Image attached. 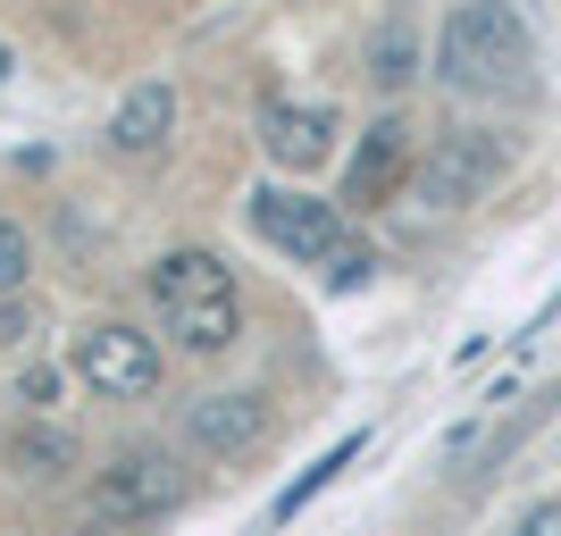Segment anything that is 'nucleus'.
<instances>
[{
	"instance_id": "f257e3e1",
	"label": "nucleus",
	"mask_w": 561,
	"mask_h": 536,
	"mask_svg": "<svg viewBox=\"0 0 561 536\" xmlns=\"http://www.w3.org/2000/svg\"><path fill=\"white\" fill-rule=\"evenodd\" d=\"M537 68V43H528V18L512 0H461L436 34V76L453 93H512Z\"/></svg>"
},
{
	"instance_id": "f03ea898",
	"label": "nucleus",
	"mask_w": 561,
	"mask_h": 536,
	"mask_svg": "<svg viewBox=\"0 0 561 536\" xmlns=\"http://www.w3.org/2000/svg\"><path fill=\"white\" fill-rule=\"evenodd\" d=\"M68 369L93 386V395H151L160 386V344L142 335V327H84L68 352Z\"/></svg>"
},
{
	"instance_id": "7ed1b4c3",
	"label": "nucleus",
	"mask_w": 561,
	"mask_h": 536,
	"mask_svg": "<svg viewBox=\"0 0 561 536\" xmlns=\"http://www.w3.org/2000/svg\"><path fill=\"white\" fill-rule=\"evenodd\" d=\"M494 176H503V142L494 135H445L420 168H411V193H420L427 210H469Z\"/></svg>"
},
{
	"instance_id": "20e7f679",
	"label": "nucleus",
	"mask_w": 561,
	"mask_h": 536,
	"mask_svg": "<svg viewBox=\"0 0 561 536\" xmlns=\"http://www.w3.org/2000/svg\"><path fill=\"white\" fill-rule=\"evenodd\" d=\"M168 503H185V469L168 461V453H117L110 469L93 478V512L101 520H160Z\"/></svg>"
},
{
	"instance_id": "39448f33",
	"label": "nucleus",
	"mask_w": 561,
	"mask_h": 536,
	"mask_svg": "<svg viewBox=\"0 0 561 536\" xmlns=\"http://www.w3.org/2000/svg\"><path fill=\"white\" fill-rule=\"evenodd\" d=\"M252 235L285 260H328L344 235H335V210L310 202V193H285V185H260L252 193Z\"/></svg>"
},
{
	"instance_id": "423d86ee",
	"label": "nucleus",
	"mask_w": 561,
	"mask_h": 536,
	"mask_svg": "<svg viewBox=\"0 0 561 536\" xmlns=\"http://www.w3.org/2000/svg\"><path fill=\"white\" fill-rule=\"evenodd\" d=\"M411 126L402 117H377L369 135H360V151H352L344 168V202H360V210H377V202H394L402 185H411Z\"/></svg>"
},
{
	"instance_id": "0eeeda50",
	"label": "nucleus",
	"mask_w": 561,
	"mask_h": 536,
	"mask_svg": "<svg viewBox=\"0 0 561 536\" xmlns=\"http://www.w3.org/2000/svg\"><path fill=\"white\" fill-rule=\"evenodd\" d=\"M185 436L202 453H252L268 436V411H260V395H202L185 402Z\"/></svg>"
},
{
	"instance_id": "6e6552de",
	"label": "nucleus",
	"mask_w": 561,
	"mask_h": 536,
	"mask_svg": "<svg viewBox=\"0 0 561 536\" xmlns=\"http://www.w3.org/2000/svg\"><path fill=\"white\" fill-rule=\"evenodd\" d=\"M260 142H268V160H277V168H319L335 151V117L319 110V101H302V110L277 101V110L260 117Z\"/></svg>"
},
{
	"instance_id": "1a4fd4ad",
	"label": "nucleus",
	"mask_w": 561,
	"mask_h": 536,
	"mask_svg": "<svg viewBox=\"0 0 561 536\" xmlns=\"http://www.w3.org/2000/svg\"><path fill=\"white\" fill-rule=\"evenodd\" d=\"M168 126H176V84H135V93L117 101V117H110V142L126 151V160H151V151H168Z\"/></svg>"
},
{
	"instance_id": "9d476101",
	"label": "nucleus",
	"mask_w": 561,
	"mask_h": 536,
	"mask_svg": "<svg viewBox=\"0 0 561 536\" xmlns=\"http://www.w3.org/2000/svg\"><path fill=\"white\" fill-rule=\"evenodd\" d=\"M218 294H234V277H227V260H218V252H168L160 269H151V303H160V319H168V310H193V303H218Z\"/></svg>"
},
{
	"instance_id": "9b49d317",
	"label": "nucleus",
	"mask_w": 561,
	"mask_h": 536,
	"mask_svg": "<svg viewBox=\"0 0 561 536\" xmlns=\"http://www.w3.org/2000/svg\"><path fill=\"white\" fill-rule=\"evenodd\" d=\"M76 461H84V444H76L68 427H43V420H25L18 436H9V469H18V478H34V487L68 478Z\"/></svg>"
},
{
	"instance_id": "f8f14e48",
	"label": "nucleus",
	"mask_w": 561,
	"mask_h": 536,
	"mask_svg": "<svg viewBox=\"0 0 561 536\" xmlns=\"http://www.w3.org/2000/svg\"><path fill=\"white\" fill-rule=\"evenodd\" d=\"M25 277H34V235H25L18 218H0V303L25 294Z\"/></svg>"
},
{
	"instance_id": "ddd939ff",
	"label": "nucleus",
	"mask_w": 561,
	"mask_h": 536,
	"mask_svg": "<svg viewBox=\"0 0 561 536\" xmlns=\"http://www.w3.org/2000/svg\"><path fill=\"white\" fill-rule=\"evenodd\" d=\"M352 453H360V436H344V444H335V453H328V461H319V469H302V478H294V487L277 494V520H294V512H302V503H310V494H319V487H328V478H335V469L352 461Z\"/></svg>"
},
{
	"instance_id": "4468645a",
	"label": "nucleus",
	"mask_w": 561,
	"mask_h": 536,
	"mask_svg": "<svg viewBox=\"0 0 561 536\" xmlns=\"http://www.w3.org/2000/svg\"><path fill=\"white\" fill-rule=\"evenodd\" d=\"M377 84H411V43H402V34L377 50Z\"/></svg>"
},
{
	"instance_id": "2eb2a0df",
	"label": "nucleus",
	"mask_w": 561,
	"mask_h": 536,
	"mask_svg": "<svg viewBox=\"0 0 561 536\" xmlns=\"http://www.w3.org/2000/svg\"><path fill=\"white\" fill-rule=\"evenodd\" d=\"M328 277H335V285L369 277V252H360V243H335V252H328Z\"/></svg>"
},
{
	"instance_id": "dca6fc26",
	"label": "nucleus",
	"mask_w": 561,
	"mask_h": 536,
	"mask_svg": "<svg viewBox=\"0 0 561 536\" xmlns=\"http://www.w3.org/2000/svg\"><path fill=\"white\" fill-rule=\"evenodd\" d=\"M25 335H34V310H18V294H9L0 303V344H25Z\"/></svg>"
},
{
	"instance_id": "f3484780",
	"label": "nucleus",
	"mask_w": 561,
	"mask_h": 536,
	"mask_svg": "<svg viewBox=\"0 0 561 536\" xmlns=\"http://www.w3.org/2000/svg\"><path fill=\"white\" fill-rule=\"evenodd\" d=\"M512 536H561V503H537V512L519 520V528H512Z\"/></svg>"
},
{
	"instance_id": "a211bd4d",
	"label": "nucleus",
	"mask_w": 561,
	"mask_h": 536,
	"mask_svg": "<svg viewBox=\"0 0 561 536\" xmlns=\"http://www.w3.org/2000/svg\"><path fill=\"white\" fill-rule=\"evenodd\" d=\"M0 76H9V50H0Z\"/></svg>"
}]
</instances>
